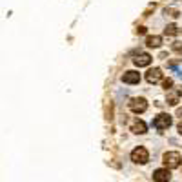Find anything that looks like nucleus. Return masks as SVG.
I'll list each match as a JSON object with an SVG mask.
<instances>
[{"label": "nucleus", "mask_w": 182, "mask_h": 182, "mask_svg": "<svg viewBox=\"0 0 182 182\" xmlns=\"http://www.w3.org/2000/svg\"><path fill=\"white\" fill-rule=\"evenodd\" d=\"M171 86H173V80H171V78H164V80H162V88H164L166 91H171Z\"/></svg>", "instance_id": "4468645a"}, {"label": "nucleus", "mask_w": 182, "mask_h": 182, "mask_svg": "<svg viewBox=\"0 0 182 182\" xmlns=\"http://www.w3.org/2000/svg\"><path fill=\"white\" fill-rule=\"evenodd\" d=\"M171 115H168V113H160V115H157L155 117V120H153V126L157 128V129H160V131H164V129H168L170 126H171Z\"/></svg>", "instance_id": "7ed1b4c3"}, {"label": "nucleus", "mask_w": 182, "mask_h": 182, "mask_svg": "<svg viewBox=\"0 0 182 182\" xmlns=\"http://www.w3.org/2000/svg\"><path fill=\"white\" fill-rule=\"evenodd\" d=\"M164 13H166V16H171V18H179V15H180V11L175 7H166Z\"/></svg>", "instance_id": "ddd939ff"}, {"label": "nucleus", "mask_w": 182, "mask_h": 182, "mask_svg": "<svg viewBox=\"0 0 182 182\" xmlns=\"http://www.w3.org/2000/svg\"><path fill=\"white\" fill-rule=\"evenodd\" d=\"M146 46H148V47H160V46H162V36H159V35H149V36L146 38Z\"/></svg>", "instance_id": "1a4fd4ad"}, {"label": "nucleus", "mask_w": 182, "mask_h": 182, "mask_svg": "<svg viewBox=\"0 0 182 182\" xmlns=\"http://www.w3.org/2000/svg\"><path fill=\"white\" fill-rule=\"evenodd\" d=\"M177 33H179V27L175 24H168L166 29H164V35H168V36H175Z\"/></svg>", "instance_id": "f8f14e48"}, {"label": "nucleus", "mask_w": 182, "mask_h": 182, "mask_svg": "<svg viewBox=\"0 0 182 182\" xmlns=\"http://www.w3.org/2000/svg\"><path fill=\"white\" fill-rule=\"evenodd\" d=\"M129 109L133 111V113H144L146 109H148V102H146V98H142V97H135V98H131L129 100Z\"/></svg>", "instance_id": "20e7f679"}, {"label": "nucleus", "mask_w": 182, "mask_h": 182, "mask_svg": "<svg viewBox=\"0 0 182 182\" xmlns=\"http://www.w3.org/2000/svg\"><path fill=\"white\" fill-rule=\"evenodd\" d=\"M162 162H164V166H166L168 170H175V168L180 166L182 155L179 151H166L164 157H162Z\"/></svg>", "instance_id": "f257e3e1"}, {"label": "nucleus", "mask_w": 182, "mask_h": 182, "mask_svg": "<svg viewBox=\"0 0 182 182\" xmlns=\"http://www.w3.org/2000/svg\"><path fill=\"white\" fill-rule=\"evenodd\" d=\"M146 129H148V126H146L142 120H137V122H133V126H131V131H133L135 135H142V133H146Z\"/></svg>", "instance_id": "9d476101"}, {"label": "nucleus", "mask_w": 182, "mask_h": 182, "mask_svg": "<svg viewBox=\"0 0 182 182\" xmlns=\"http://www.w3.org/2000/svg\"><path fill=\"white\" fill-rule=\"evenodd\" d=\"M131 160L135 164H146L149 160V151L144 148V146H139L131 151Z\"/></svg>", "instance_id": "f03ea898"}, {"label": "nucleus", "mask_w": 182, "mask_h": 182, "mask_svg": "<svg viewBox=\"0 0 182 182\" xmlns=\"http://www.w3.org/2000/svg\"><path fill=\"white\" fill-rule=\"evenodd\" d=\"M144 33H146V27H144V26H139V27H137V35H144Z\"/></svg>", "instance_id": "dca6fc26"}, {"label": "nucleus", "mask_w": 182, "mask_h": 182, "mask_svg": "<svg viewBox=\"0 0 182 182\" xmlns=\"http://www.w3.org/2000/svg\"><path fill=\"white\" fill-rule=\"evenodd\" d=\"M170 179H171V173H170L168 168H160L153 173V180L155 182H170Z\"/></svg>", "instance_id": "423d86ee"}, {"label": "nucleus", "mask_w": 182, "mask_h": 182, "mask_svg": "<svg viewBox=\"0 0 182 182\" xmlns=\"http://www.w3.org/2000/svg\"><path fill=\"white\" fill-rule=\"evenodd\" d=\"M146 80H148L149 84H157V82H160V80H162V69H160V67H153V69H149V71L146 73Z\"/></svg>", "instance_id": "39448f33"}, {"label": "nucleus", "mask_w": 182, "mask_h": 182, "mask_svg": "<svg viewBox=\"0 0 182 182\" xmlns=\"http://www.w3.org/2000/svg\"><path fill=\"white\" fill-rule=\"evenodd\" d=\"M177 129H179V133H180V135H182V120H180V122H179V126H177Z\"/></svg>", "instance_id": "a211bd4d"}, {"label": "nucleus", "mask_w": 182, "mask_h": 182, "mask_svg": "<svg viewBox=\"0 0 182 182\" xmlns=\"http://www.w3.org/2000/svg\"><path fill=\"white\" fill-rule=\"evenodd\" d=\"M122 82H126V84H139L140 82V75L137 71H126L122 75Z\"/></svg>", "instance_id": "6e6552de"}, {"label": "nucleus", "mask_w": 182, "mask_h": 182, "mask_svg": "<svg viewBox=\"0 0 182 182\" xmlns=\"http://www.w3.org/2000/svg\"><path fill=\"white\" fill-rule=\"evenodd\" d=\"M179 98H180V91H168L166 102H168L170 106H177V104H179Z\"/></svg>", "instance_id": "9b49d317"}, {"label": "nucleus", "mask_w": 182, "mask_h": 182, "mask_svg": "<svg viewBox=\"0 0 182 182\" xmlns=\"http://www.w3.org/2000/svg\"><path fill=\"white\" fill-rule=\"evenodd\" d=\"M133 62H135V66H139V67H146V66L151 64V55H148V53H139V55L133 58Z\"/></svg>", "instance_id": "0eeeda50"}, {"label": "nucleus", "mask_w": 182, "mask_h": 182, "mask_svg": "<svg viewBox=\"0 0 182 182\" xmlns=\"http://www.w3.org/2000/svg\"><path fill=\"white\" fill-rule=\"evenodd\" d=\"M171 49H173L175 53H182V42H173Z\"/></svg>", "instance_id": "2eb2a0df"}, {"label": "nucleus", "mask_w": 182, "mask_h": 182, "mask_svg": "<svg viewBox=\"0 0 182 182\" xmlns=\"http://www.w3.org/2000/svg\"><path fill=\"white\" fill-rule=\"evenodd\" d=\"M177 117H180V120H182V108H179V109H177Z\"/></svg>", "instance_id": "f3484780"}]
</instances>
